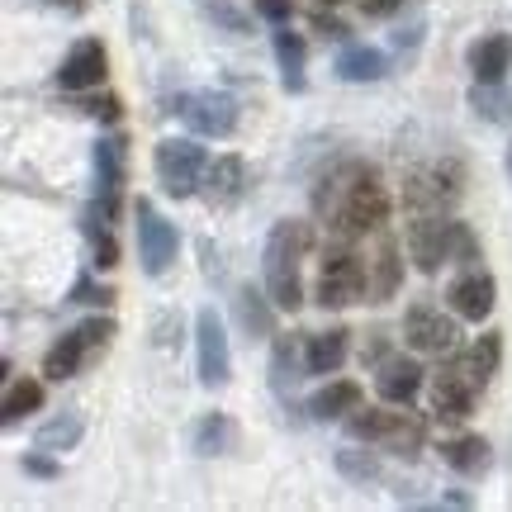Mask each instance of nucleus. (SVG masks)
<instances>
[{
    "label": "nucleus",
    "mask_w": 512,
    "mask_h": 512,
    "mask_svg": "<svg viewBox=\"0 0 512 512\" xmlns=\"http://www.w3.org/2000/svg\"><path fill=\"white\" fill-rule=\"evenodd\" d=\"M403 242H408V256H413V266L422 275H437L441 266H475V261H484L475 228L451 219V214H413Z\"/></svg>",
    "instance_id": "3"
},
{
    "label": "nucleus",
    "mask_w": 512,
    "mask_h": 512,
    "mask_svg": "<svg viewBox=\"0 0 512 512\" xmlns=\"http://www.w3.org/2000/svg\"><path fill=\"white\" fill-rule=\"evenodd\" d=\"M399 5L403 0H361V15L366 19H389V15H399Z\"/></svg>",
    "instance_id": "41"
},
{
    "label": "nucleus",
    "mask_w": 512,
    "mask_h": 512,
    "mask_svg": "<svg viewBox=\"0 0 512 512\" xmlns=\"http://www.w3.org/2000/svg\"><path fill=\"white\" fill-rule=\"evenodd\" d=\"M72 304H100V309H110V304H114V290L95 285L91 275H81V280L72 285Z\"/></svg>",
    "instance_id": "36"
},
{
    "label": "nucleus",
    "mask_w": 512,
    "mask_h": 512,
    "mask_svg": "<svg viewBox=\"0 0 512 512\" xmlns=\"http://www.w3.org/2000/svg\"><path fill=\"white\" fill-rule=\"evenodd\" d=\"M81 332H86V342H91V351L100 356V351H105V347L114 342V332H119V328H114V318H110V313H95V318H86V323H81Z\"/></svg>",
    "instance_id": "35"
},
{
    "label": "nucleus",
    "mask_w": 512,
    "mask_h": 512,
    "mask_svg": "<svg viewBox=\"0 0 512 512\" xmlns=\"http://www.w3.org/2000/svg\"><path fill=\"white\" fill-rule=\"evenodd\" d=\"M48 5H62L67 15H81V10H86V0H48Z\"/></svg>",
    "instance_id": "43"
},
{
    "label": "nucleus",
    "mask_w": 512,
    "mask_h": 512,
    "mask_svg": "<svg viewBox=\"0 0 512 512\" xmlns=\"http://www.w3.org/2000/svg\"><path fill=\"white\" fill-rule=\"evenodd\" d=\"M190 446H195V456H228V451H238V422L228 413H204L190 432Z\"/></svg>",
    "instance_id": "26"
},
{
    "label": "nucleus",
    "mask_w": 512,
    "mask_h": 512,
    "mask_svg": "<svg viewBox=\"0 0 512 512\" xmlns=\"http://www.w3.org/2000/svg\"><path fill=\"white\" fill-rule=\"evenodd\" d=\"M95 351H91V342H86V332L81 328H72V332H62L53 347H48V356H43V375L48 380H72V375H81V366L91 361Z\"/></svg>",
    "instance_id": "21"
},
{
    "label": "nucleus",
    "mask_w": 512,
    "mask_h": 512,
    "mask_svg": "<svg viewBox=\"0 0 512 512\" xmlns=\"http://www.w3.org/2000/svg\"><path fill=\"white\" fill-rule=\"evenodd\" d=\"M389 214H394L389 185H384L380 171L370 162H361V157L337 162L313 185V219L328 228V238L366 242V238H375L380 228H389Z\"/></svg>",
    "instance_id": "1"
},
{
    "label": "nucleus",
    "mask_w": 512,
    "mask_h": 512,
    "mask_svg": "<svg viewBox=\"0 0 512 512\" xmlns=\"http://www.w3.org/2000/svg\"><path fill=\"white\" fill-rule=\"evenodd\" d=\"M460 200H465V166L451 157L403 176V209L408 214H451Z\"/></svg>",
    "instance_id": "6"
},
{
    "label": "nucleus",
    "mask_w": 512,
    "mask_h": 512,
    "mask_svg": "<svg viewBox=\"0 0 512 512\" xmlns=\"http://www.w3.org/2000/svg\"><path fill=\"white\" fill-rule=\"evenodd\" d=\"M451 356H456V366L465 370L479 389H489V380H494L498 366H503V332H484L470 347H456Z\"/></svg>",
    "instance_id": "18"
},
{
    "label": "nucleus",
    "mask_w": 512,
    "mask_h": 512,
    "mask_svg": "<svg viewBox=\"0 0 512 512\" xmlns=\"http://www.w3.org/2000/svg\"><path fill=\"white\" fill-rule=\"evenodd\" d=\"M512 67V34H489L470 43V72L475 81H503Z\"/></svg>",
    "instance_id": "24"
},
{
    "label": "nucleus",
    "mask_w": 512,
    "mask_h": 512,
    "mask_svg": "<svg viewBox=\"0 0 512 512\" xmlns=\"http://www.w3.org/2000/svg\"><path fill=\"white\" fill-rule=\"evenodd\" d=\"M508 176H512V143H508Z\"/></svg>",
    "instance_id": "44"
},
{
    "label": "nucleus",
    "mask_w": 512,
    "mask_h": 512,
    "mask_svg": "<svg viewBox=\"0 0 512 512\" xmlns=\"http://www.w3.org/2000/svg\"><path fill=\"white\" fill-rule=\"evenodd\" d=\"M24 475H34V479H53V475H57L53 451H38V456H24Z\"/></svg>",
    "instance_id": "38"
},
{
    "label": "nucleus",
    "mask_w": 512,
    "mask_h": 512,
    "mask_svg": "<svg viewBox=\"0 0 512 512\" xmlns=\"http://www.w3.org/2000/svg\"><path fill=\"white\" fill-rule=\"evenodd\" d=\"M403 342L422 356H451L460 347V318L441 313L437 304H413L403 313Z\"/></svg>",
    "instance_id": "8"
},
{
    "label": "nucleus",
    "mask_w": 512,
    "mask_h": 512,
    "mask_svg": "<svg viewBox=\"0 0 512 512\" xmlns=\"http://www.w3.org/2000/svg\"><path fill=\"white\" fill-rule=\"evenodd\" d=\"M356 408H361V384L356 380H328L309 399V418L313 422H347Z\"/></svg>",
    "instance_id": "22"
},
{
    "label": "nucleus",
    "mask_w": 512,
    "mask_h": 512,
    "mask_svg": "<svg viewBox=\"0 0 512 512\" xmlns=\"http://www.w3.org/2000/svg\"><path fill=\"white\" fill-rule=\"evenodd\" d=\"M195 351H200V384L204 389H223L233 380V351H228V332L214 309L195 313Z\"/></svg>",
    "instance_id": "11"
},
{
    "label": "nucleus",
    "mask_w": 512,
    "mask_h": 512,
    "mask_svg": "<svg viewBox=\"0 0 512 512\" xmlns=\"http://www.w3.org/2000/svg\"><path fill=\"white\" fill-rule=\"evenodd\" d=\"M133 219H138V256H143V271L147 275H166L171 271V261H176V247H181L176 223H166L152 200L133 204Z\"/></svg>",
    "instance_id": "9"
},
{
    "label": "nucleus",
    "mask_w": 512,
    "mask_h": 512,
    "mask_svg": "<svg viewBox=\"0 0 512 512\" xmlns=\"http://www.w3.org/2000/svg\"><path fill=\"white\" fill-rule=\"evenodd\" d=\"M176 114L204 138H228L238 128V100L223 91H185L176 95Z\"/></svg>",
    "instance_id": "12"
},
{
    "label": "nucleus",
    "mask_w": 512,
    "mask_h": 512,
    "mask_svg": "<svg viewBox=\"0 0 512 512\" xmlns=\"http://www.w3.org/2000/svg\"><path fill=\"white\" fill-rule=\"evenodd\" d=\"M313 252V223L304 219H280L266 238V252H261V280H266V294L275 299L280 313H294L304 304V261Z\"/></svg>",
    "instance_id": "2"
},
{
    "label": "nucleus",
    "mask_w": 512,
    "mask_h": 512,
    "mask_svg": "<svg viewBox=\"0 0 512 512\" xmlns=\"http://www.w3.org/2000/svg\"><path fill=\"white\" fill-rule=\"evenodd\" d=\"M446 304L460 323H484L498 304V280L484 266H465V271L446 285Z\"/></svg>",
    "instance_id": "13"
},
{
    "label": "nucleus",
    "mask_w": 512,
    "mask_h": 512,
    "mask_svg": "<svg viewBox=\"0 0 512 512\" xmlns=\"http://www.w3.org/2000/svg\"><path fill=\"white\" fill-rule=\"evenodd\" d=\"M337 470L356 484H366V479H380V460L370 451H337Z\"/></svg>",
    "instance_id": "34"
},
{
    "label": "nucleus",
    "mask_w": 512,
    "mask_h": 512,
    "mask_svg": "<svg viewBox=\"0 0 512 512\" xmlns=\"http://www.w3.org/2000/svg\"><path fill=\"white\" fill-rule=\"evenodd\" d=\"M86 233H91V247H95V266H100V271H114V266H119V242H114V233L100 219H91V214H86Z\"/></svg>",
    "instance_id": "33"
},
{
    "label": "nucleus",
    "mask_w": 512,
    "mask_h": 512,
    "mask_svg": "<svg viewBox=\"0 0 512 512\" xmlns=\"http://www.w3.org/2000/svg\"><path fill=\"white\" fill-rule=\"evenodd\" d=\"M470 105L475 114H484L489 124H508V95H503V81H475V91H470Z\"/></svg>",
    "instance_id": "32"
},
{
    "label": "nucleus",
    "mask_w": 512,
    "mask_h": 512,
    "mask_svg": "<svg viewBox=\"0 0 512 512\" xmlns=\"http://www.w3.org/2000/svg\"><path fill=\"white\" fill-rule=\"evenodd\" d=\"M441 460H446L456 475L475 479V475L489 470V441L479 437V432H465V437H456V441H446V446H441Z\"/></svg>",
    "instance_id": "30"
},
{
    "label": "nucleus",
    "mask_w": 512,
    "mask_h": 512,
    "mask_svg": "<svg viewBox=\"0 0 512 512\" xmlns=\"http://www.w3.org/2000/svg\"><path fill=\"white\" fill-rule=\"evenodd\" d=\"M304 57H309L304 38L290 34V24H280V29H275V62H280V81H285V91H294V95L309 86V76H304Z\"/></svg>",
    "instance_id": "29"
},
{
    "label": "nucleus",
    "mask_w": 512,
    "mask_h": 512,
    "mask_svg": "<svg viewBox=\"0 0 512 512\" xmlns=\"http://www.w3.org/2000/svg\"><path fill=\"white\" fill-rule=\"evenodd\" d=\"M347 432L366 446H380L389 456H418L427 446V422L408 413V403H384V408H356L347 418Z\"/></svg>",
    "instance_id": "5"
},
{
    "label": "nucleus",
    "mask_w": 512,
    "mask_h": 512,
    "mask_svg": "<svg viewBox=\"0 0 512 512\" xmlns=\"http://www.w3.org/2000/svg\"><path fill=\"white\" fill-rule=\"evenodd\" d=\"M256 10L271 19V24H290V15H294L290 0H256Z\"/></svg>",
    "instance_id": "40"
},
{
    "label": "nucleus",
    "mask_w": 512,
    "mask_h": 512,
    "mask_svg": "<svg viewBox=\"0 0 512 512\" xmlns=\"http://www.w3.org/2000/svg\"><path fill=\"white\" fill-rule=\"evenodd\" d=\"M304 380L299 375V342L290 332H275V351H271V389L280 394V403L294 413V384Z\"/></svg>",
    "instance_id": "25"
},
{
    "label": "nucleus",
    "mask_w": 512,
    "mask_h": 512,
    "mask_svg": "<svg viewBox=\"0 0 512 512\" xmlns=\"http://www.w3.org/2000/svg\"><path fill=\"white\" fill-rule=\"evenodd\" d=\"M233 309H238V323L247 337H275V299L266 290H252V285H242L238 299H233Z\"/></svg>",
    "instance_id": "27"
},
{
    "label": "nucleus",
    "mask_w": 512,
    "mask_h": 512,
    "mask_svg": "<svg viewBox=\"0 0 512 512\" xmlns=\"http://www.w3.org/2000/svg\"><path fill=\"white\" fill-rule=\"evenodd\" d=\"M200 256H204V275H214V280H219V275H223L219 247H214V242H200Z\"/></svg>",
    "instance_id": "42"
},
{
    "label": "nucleus",
    "mask_w": 512,
    "mask_h": 512,
    "mask_svg": "<svg viewBox=\"0 0 512 512\" xmlns=\"http://www.w3.org/2000/svg\"><path fill=\"white\" fill-rule=\"evenodd\" d=\"M403 285V256H399V242L389 228L375 233V252H370V304H384L394 299Z\"/></svg>",
    "instance_id": "17"
},
{
    "label": "nucleus",
    "mask_w": 512,
    "mask_h": 512,
    "mask_svg": "<svg viewBox=\"0 0 512 512\" xmlns=\"http://www.w3.org/2000/svg\"><path fill=\"white\" fill-rule=\"evenodd\" d=\"M128 181V138L124 133H110L95 143V190L100 195H124Z\"/></svg>",
    "instance_id": "20"
},
{
    "label": "nucleus",
    "mask_w": 512,
    "mask_h": 512,
    "mask_svg": "<svg viewBox=\"0 0 512 512\" xmlns=\"http://www.w3.org/2000/svg\"><path fill=\"white\" fill-rule=\"evenodd\" d=\"M81 437H86V413H81V408H62L57 418H48L43 427H38L34 446H38V451H53V456H62V451H72Z\"/></svg>",
    "instance_id": "28"
},
{
    "label": "nucleus",
    "mask_w": 512,
    "mask_h": 512,
    "mask_svg": "<svg viewBox=\"0 0 512 512\" xmlns=\"http://www.w3.org/2000/svg\"><path fill=\"white\" fill-rule=\"evenodd\" d=\"M152 166H157V181H162V190L171 200H190L204 185L209 152L195 138H162L157 152H152Z\"/></svg>",
    "instance_id": "7"
},
{
    "label": "nucleus",
    "mask_w": 512,
    "mask_h": 512,
    "mask_svg": "<svg viewBox=\"0 0 512 512\" xmlns=\"http://www.w3.org/2000/svg\"><path fill=\"white\" fill-rule=\"evenodd\" d=\"M313 34H323L328 43H342V38H347V24L332 15H313Z\"/></svg>",
    "instance_id": "39"
},
{
    "label": "nucleus",
    "mask_w": 512,
    "mask_h": 512,
    "mask_svg": "<svg viewBox=\"0 0 512 512\" xmlns=\"http://www.w3.org/2000/svg\"><path fill=\"white\" fill-rule=\"evenodd\" d=\"M422 384H427V370L413 356H384L375 366V394L384 403H413Z\"/></svg>",
    "instance_id": "16"
},
{
    "label": "nucleus",
    "mask_w": 512,
    "mask_h": 512,
    "mask_svg": "<svg viewBox=\"0 0 512 512\" xmlns=\"http://www.w3.org/2000/svg\"><path fill=\"white\" fill-rule=\"evenodd\" d=\"M370 299V256L356 252V242L328 238L318 256V280H313V304L323 309H351Z\"/></svg>",
    "instance_id": "4"
},
{
    "label": "nucleus",
    "mask_w": 512,
    "mask_h": 512,
    "mask_svg": "<svg viewBox=\"0 0 512 512\" xmlns=\"http://www.w3.org/2000/svg\"><path fill=\"white\" fill-rule=\"evenodd\" d=\"M242 195H247V162L238 152L214 157L209 171H204V200H209V209H233Z\"/></svg>",
    "instance_id": "15"
},
{
    "label": "nucleus",
    "mask_w": 512,
    "mask_h": 512,
    "mask_svg": "<svg viewBox=\"0 0 512 512\" xmlns=\"http://www.w3.org/2000/svg\"><path fill=\"white\" fill-rule=\"evenodd\" d=\"M86 114H95V119H105V124H119V114H124V105H119L114 95H95V100H86Z\"/></svg>",
    "instance_id": "37"
},
{
    "label": "nucleus",
    "mask_w": 512,
    "mask_h": 512,
    "mask_svg": "<svg viewBox=\"0 0 512 512\" xmlns=\"http://www.w3.org/2000/svg\"><path fill=\"white\" fill-rule=\"evenodd\" d=\"M110 72V53H105V43L100 38H76L72 53L62 57V67H57V86L72 95H86L95 91L100 81Z\"/></svg>",
    "instance_id": "14"
},
{
    "label": "nucleus",
    "mask_w": 512,
    "mask_h": 512,
    "mask_svg": "<svg viewBox=\"0 0 512 512\" xmlns=\"http://www.w3.org/2000/svg\"><path fill=\"white\" fill-rule=\"evenodd\" d=\"M479 394H484V389L456 366V356H441V366L432 370V413H437L441 422H465L475 413Z\"/></svg>",
    "instance_id": "10"
},
{
    "label": "nucleus",
    "mask_w": 512,
    "mask_h": 512,
    "mask_svg": "<svg viewBox=\"0 0 512 512\" xmlns=\"http://www.w3.org/2000/svg\"><path fill=\"white\" fill-rule=\"evenodd\" d=\"M347 351H351L347 328L309 332V337H304V370H309V375H337L342 361H347Z\"/></svg>",
    "instance_id": "19"
},
{
    "label": "nucleus",
    "mask_w": 512,
    "mask_h": 512,
    "mask_svg": "<svg viewBox=\"0 0 512 512\" xmlns=\"http://www.w3.org/2000/svg\"><path fill=\"white\" fill-rule=\"evenodd\" d=\"M323 5H342V0H323Z\"/></svg>",
    "instance_id": "45"
},
{
    "label": "nucleus",
    "mask_w": 512,
    "mask_h": 512,
    "mask_svg": "<svg viewBox=\"0 0 512 512\" xmlns=\"http://www.w3.org/2000/svg\"><path fill=\"white\" fill-rule=\"evenodd\" d=\"M43 408V384L38 380H15L10 389H5V403H0V418H5V427H15L19 418H29V413H38Z\"/></svg>",
    "instance_id": "31"
},
{
    "label": "nucleus",
    "mask_w": 512,
    "mask_h": 512,
    "mask_svg": "<svg viewBox=\"0 0 512 512\" xmlns=\"http://www.w3.org/2000/svg\"><path fill=\"white\" fill-rule=\"evenodd\" d=\"M332 72L342 76V81H351V86H366V81L389 76V57L380 48H366V43H347L337 53V62H332Z\"/></svg>",
    "instance_id": "23"
}]
</instances>
